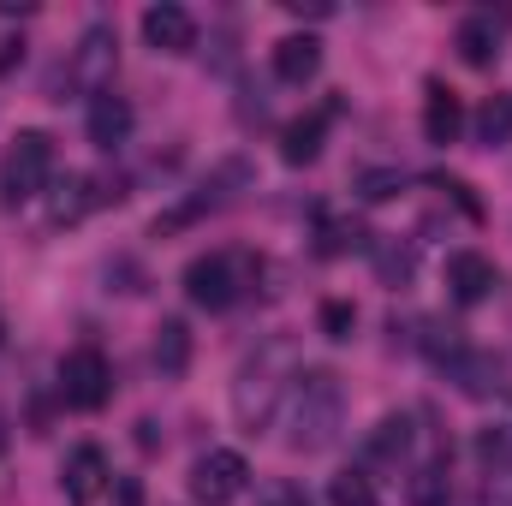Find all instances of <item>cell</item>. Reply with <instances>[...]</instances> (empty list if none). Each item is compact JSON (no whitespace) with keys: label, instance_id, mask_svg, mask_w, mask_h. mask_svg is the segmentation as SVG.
Wrapping results in <instances>:
<instances>
[{"label":"cell","instance_id":"f1b7e54d","mask_svg":"<svg viewBox=\"0 0 512 506\" xmlns=\"http://www.w3.org/2000/svg\"><path fill=\"white\" fill-rule=\"evenodd\" d=\"M6 441H12V435H6V417H0V453H6Z\"/></svg>","mask_w":512,"mask_h":506},{"label":"cell","instance_id":"f546056e","mask_svg":"<svg viewBox=\"0 0 512 506\" xmlns=\"http://www.w3.org/2000/svg\"><path fill=\"white\" fill-rule=\"evenodd\" d=\"M0 346H6V328H0Z\"/></svg>","mask_w":512,"mask_h":506},{"label":"cell","instance_id":"277c9868","mask_svg":"<svg viewBox=\"0 0 512 506\" xmlns=\"http://www.w3.org/2000/svg\"><path fill=\"white\" fill-rule=\"evenodd\" d=\"M108 393H114V370H108V358H102L96 346H72L66 364H60V399H66L72 411H102Z\"/></svg>","mask_w":512,"mask_h":506},{"label":"cell","instance_id":"ba28073f","mask_svg":"<svg viewBox=\"0 0 512 506\" xmlns=\"http://www.w3.org/2000/svg\"><path fill=\"white\" fill-rule=\"evenodd\" d=\"M143 42L155 54H191L197 48V18L179 0H155V6H143Z\"/></svg>","mask_w":512,"mask_h":506},{"label":"cell","instance_id":"3957f363","mask_svg":"<svg viewBox=\"0 0 512 506\" xmlns=\"http://www.w3.org/2000/svg\"><path fill=\"white\" fill-rule=\"evenodd\" d=\"M114 66H120V36H114L108 24H90V30L78 36V48H72L66 84H72V90H84V96L96 102V96H108V90H114Z\"/></svg>","mask_w":512,"mask_h":506},{"label":"cell","instance_id":"d6986e66","mask_svg":"<svg viewBox=\"0 0 512 506\" xmlns=\"http://www.w3.org/2000/svg\"><path fill=\"white\" fill-rule=\"evenodd\" d=\"M453 495V483H447V459H429V465H417L411 477H405V501L411 506H447Z\"/></svg>","mask_w":512,"mask_h":506},{"label":"cell","instance_id":"8fae6325","mask_svg":"<svg viewBox=\"0 0 512 506\" xmlns=\"http://www.w3.org/2000/svg\"><path fill=\"white\" fill-rule=\"evenodd\" d=\"M322 72V42L316 36H280L274 42V78L280 84H310Z\"/></svg>","mask_w":512,"mask_h":506},{"label":"cell","instance_id":"7c38bea8","mask_svg":"<svg viewBox=\"0 0 512 506\" xmlns=\"http://www.w3.org/2000/svg\"><path fill=\"white\" fill-rule=\"evenodd\" d=\"M131 120H137V114H131V102L108 90V96H96V102H90V120H84V126H90V143H96V149H120V143L131 137Z\"/></svg>","mask_w":512,"mask_h":506},{"label":"cell","instance_id":"4fadbf2b","mask_svg":"<svg viewBox=\"0 0 512 506\" xmlns=\"http://www.w3.org/2000/svg\"><path fill=\"white\" fill-rule=\"evenodd\" d=\"M459 131H465V102L447 84H429V96H423V137L429 143H459Z\"/></svg>","mask_w":512,"mask_h":506},{"label":"cell","instance_id":"8992f818","mask_svg":"<svg viewBox=\"0 0 512 506\" xmlns=\"http://www.w3.org/2000/svg\"><path fill=\"white\" fill-rule=\"evenodd\" d=\"M239 292H245V280H239V256L209 251V256H197V262L185 268V298H191L197 310H227Z\"/></svg>","mask_w":512,"mask_h":506},{"label":"cell","instance_id":"83f0119b","mask_svg":"<svg viewBox=\"0 0 512 506\" xmlns=\"http://www.w3.org/2000/svg\"><path fill=\"white\" fill-rule=\"evenodd\" d=\"M382 274H399L405 280L411 274V251H382Z\"/></svg>","mask_w":512,"mask_h":506},{"label":"cell","instance_id":"7402d4cb","mask_svg":"<svg viewBox=\"0 0 512 506\" xmlns=\"http://www.w3.org/2000/svg\"><path fill=\"white\" fill-rule=\"evenodd\" d=\"M328 506H382V495H376V483L364 471H340L328 483Z\"/></svg>","mask_w":512,"mask_h":506},{"label":"cell","instance_id":"cb8c5ba5","mask_svg":"<svg viewBox=\"0 0 512 506\" xmlns=\"http://www.w3.org/2000/svg\"><path fill=\"white\" fill-rule=\"evenodd\" d=\"M316 322H322V334H328V340H352V328H358V310H352L346 298H328V304L316 310Z\"/></svg>","mask_w":512,"mask_h":506},{"label":"cell","instance_id":"7a4b0ae2","mask_svg":"<svg viewBox=\"0 0 512 506\" xmlns=\"http://www.w3.org/2000/svg\"><path fill=\"white\" fill-rule=\"evenodd\" d=\"M54 179V137L48 131H18V143L6 149V167H0V203L18 209L30 197H42Z\"/></svg>","mask_w":512,"mask_h":506},{"label":"cell","instance_id":"44dd1931","mask_svg":"<svg viewBox=\"0 0 512 506\" xmlns=\"http://www.w3.org/2000/svg\"><path fill=\"white\" fill-rule=\"evenodd\" d=\"M477 143H483V149L512 143V96H489V102L477 108Z\"/></svg>","mask_w":512,"mask_h":506},{"label":"cell","instance_id":"6da1fadb","mask_svg":"<svg viewBox=\"0 0 512 506\" xmlns=\"http://www.w3.org/2000/svg\"><path fill=\"white\" fill-rule=\"evenodd\" d=\"M346 423V393H340V376L334 370H304L292 376V393H286V447L292 453H322L334 447Z\"/></svg>","mask_w":512,"mask_h":506},{"label":"cell","instance_id":"e0dca14e","mask_svg":"<svg viewBox=\"0 0 512 506\" xmlns=\"http://www.w3.org/2000/svg\"><path fill=\"white\" fill-rule=\"evenodd\" d=\"M453 48H459V60H465V66H495V54H501L495 18H465V24H459V36H453Z\"/></svg>","mask_w":512,"mask_h":506},{"label":"cell","instance_id":"d4e9b609","mask_svg":"<svg viewBox=\"0 0 512 506\" xmlns=\"http://www.w3.org/2000/svg\"><path fill=\"white\" fill-rule=\"evenodd\" d=\"M399 185H405V179H399L393 167H370V173H358V197H364V203H387Z\"/></svg>","mask_w":512,"mask_h":506},{"label":"cell","instance_id":"9a60e30c","mask_svg":"<svg viewBox=\"0 0 512 506\" xmlns=\"http://www.w3.org/2000/svg\"><path fill=\"white\" fill-rule=\"evenodd\" d=\"M447 370H453V381H459L471 399H489V393H501V387H507V381H501L507 370H501L495 358H483V352H459Z\"/></svg>","mask_w":512,"mask_h":506},{"label":"cell","instance_id":"9c48e42d","mask_svg":"<svg viewBox=\"0 0 512 506\" xmlns=\"http://www.w3.org/2000/svg\"><path fill=\"white\" fill-rule=\"evenodd\" d=\"M495 286H501V274H495V262L483 251H453L447 256V292H453L459 304H483Z\"/></svg>","mask_w":512,"mask_h":506},{"label":"cell","instance_id":"30bf717a","mask_svg":"<svg viewBox=\"0 0 512 506\" xmlns=\"http://www.w3.org/2000/svg\"><path fill=\"white\" fill-rule=\"evenodd\" d=\"M60 489H66L72 506L96 501V495L108 489V459H102V447H72V453H66V471H60Z\"/></svg>","mask_w":512,"mask_h":506},{"label":"cell","instance_id":"5b68a950","mask_svg":"<svg viewBox=\"0 0 512 506\" xmlns=\"http://www.w3.org/2000/svg\"><path fill=\"white\" fill-rule=\"evenodd\" d=\"M245 489H251V465H245V453H233V447H215V453H203V459L191 465V495L203 506H233Z\"/></svg>","mask_w":512,"mask_h":506},{"label":"cell","instance_id":"4dcf8cb0","mask_svg":"<svg viewBox=\"0 0 512 506\" xmlns=\"http://www.w3.org/2000/svg\"><path fill=\"white\" fill-rule=\"evenodd\" d=\"M507 506H512V501H507Z\"/></svg>","mask_w":512,"mask_h":506},{"label":"cell","instance_id":"603a6c76","mask_svg":"<svg viewBox=\"0 0 512 506\" xmlns=\"http://www.w3.org/2000/svg\"><path fill=\"white\" fill-rule=\"evenodd\" d=\"M364 245V227L358 221H322V239H316V251L322 256H346Z\"/></svg>","mask_w":512,"mask_h":506},{"label":"cell","instance_id":"5bb4252c","mask_svg":"<svg viewBox=\"0 0 512 506\" xmlns=\"http://www.w3.org/2000/svg\"><path fill=\"white\" fill-rule=\"evenodd\" d=\"M322 131H328V120H322V114L292 120V126L280 131V161H286V167H310V161L322 155Z\"/></svg>","mask_w":512,"mask_h":506},{"label":"cell","instance_id":"4316f807","mask_svg":"<svg viewBox=\"0 0 512 506\" xmlns=\"http://www.w3.org/2000/svg\"><path fill=\"white\" fill-rule=\"evenodd\" d=\"M18 60H24V42H18V36H6V42H0V78H6Z\"/></svg>","mask_w":512,"mask_h":506},{"label":"cell","instance_id":"52a82bcc","mask_svg":"<svg viewBox=\"0 0 512 506\" xmlns=\"http://www.w3.org/2000/svg\"><path fill=\"white\" fill-rule=\"evenodd\" d=\"M233 411H239V423H245L251 435L274 423V411H280V381H274V364H268V358H256V364L239 370V381H233Z\"/></svg>","mask_w":512,"mask_h":506},{"label":"cell","instance_id":"2e32d148","mask_svg":"<svg viewBox=\"0 0 512 506\" xmlns=\"http://www.w3.org/2000/svg\"><path fill=\"white\" fill-rule=\"evenodd\" d=\"M155 370H161V376H185V370H191V328H185L179 316H167V322L155 328Z\"/></svg>","mask_w":512,"mask_h":506},{"label":"cell","instance_id":"484cf974","mask_svg":"<svg viewBox=\"0 0 512 506\" xmlns=\"http://www.w3.org/2000/svg\"><path fill=\"white\" fill-rule=\"evenodd\" d=\"M262 506H310V501H304V489H292V483H268V489H262Z\"/></svg>","mask_w":512,"mask_h":506},{"label":"cell","instance_id":"ffe728a7","mask_svg":"<svg viewBox=\"0 0 512 506\" xmlns=\"http://www.w3.org/2000/svg\"><path fill=\"white\" fill-rule=\"evenodd\" d=\"M405 453H411V417H382V423L370 429V459L399 465Z\"/></svg>","mask_w":512,"mask_h":506},{"label":"cell","instance_id":"ac0fdd59","mask_svg":"<svg viewBox=\"0 0 512 506\" xmlns=\"http://www.w3.org/2000/svg\"><path fill=\"white\" fill-rule=\"evenodd\" d=\"M96 179H84V173H66L60 185H54V203H48V215H54V227H66V221H84L90 209H96V191H90Z\"/></svg>","mask_w":512,"mask_h":506}]
</instances>
